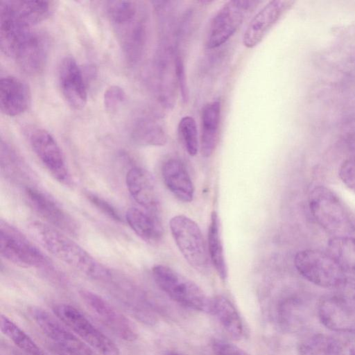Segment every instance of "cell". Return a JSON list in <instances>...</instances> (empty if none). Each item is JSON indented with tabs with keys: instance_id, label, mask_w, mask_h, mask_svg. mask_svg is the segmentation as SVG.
<instances>
[{
	"instance_id": "484cf974",
	"label": "cell",
	"mask_w": 355,
	"mask_h": 355,
	"mask_svg": "<svg viewBox=\"0 0 355 355\" xmlns=\"http://www.w3.org/2000/svg\"><path fill=\"white\" fill-rule=\"evenodd\" d=\"M232 338L239 339L243 332L240 315L232 303L223 296L211 298V312Z\"/></svg>"
},
{
	"instance_id": "4dcf8cb0",
	"label": "cell",
	"mask_w": 355,
	"mask_h": 355,
	"mask_svg": "<svg viewBox=\"0 0 355 355\" xmlns=\"http://www.w3.org/2000/svg\"><path fill=\"white\" fill-rule=\"evenodd\" d=\"M304 311V303L300 299H287L279 308V322L286 329H296L302 323Z\"/></svg>"
},
{
	"instance_id": "ac0fdd59",
	"label": "cell",
	"mask_w": 355,
	"mask_h": 355,
	"mask_svg": "<svg viewBox=\"0 0 355 355\" xmlns=\"http://www.w3.org/2000/svg\"><path fill=\"white\" fill-rule=\"evenodd\" d=\"M127 189L132 197L143 209L157 214L159 200L154 179L145 168L135 166L126 174Z\"/></svg>"
},
{
	"instance_id": "2e32d148",
	"label": "cell",
	"mask_w": 355,
	"mask_h": 355,
	"mask_svg": "<svg viewBox=\"0 0 355 355\" xmlns=\"http://www.w3.org/2000/svg\"><path fill=\"white\" fill-rule=\"evenodd\" d=\"M26 196L33 209L53 227L71 235L78 234L79 228L76 220L48 195L28 187Z\"/></svg>"
},
{
	"instance_id": "d590c367",
	"label": "cell",
	"mask_w": 355,
	"mask_h": 355,
	"mask_svg": "<svg viewBox=\"0 0 355 355\" xmlns=\"http://www.w3.org/2000/svg\"><path fill=\"white\" fill-rule=\"evenodd\" d=\"M86 196L92 204L107 217L116 222L122 221L119 213L109 202L92 193L87 192Z\"/></svg>"
},
{
	"instance_id": "30bf717a",
	"label": "cell",
	"mask_w": 355,
	"mask_h": 355,
	"mask_svg": "<svg viewBox=\"0 0 355 355\" xmlns=\"http://www.w3.org/2000/svg\"><path fill=\"white\" fill-rule=\"evenodd\" d=\"M26 135L33 152L54 178L70 184L71 176L63 153L51 134L42 128L32 126Z\"/></svg>"
},
{
	"instance_id": "1f68e13d",
	"label": "cell",
	"mask_w": 355,
	"mask_h": 355,
	"mask_svg": "<svg viewBox=\"0 0 355 355\" xmlns=\"http://www.w3.org/2000/svg\"><path fill=\"white\" fill-rule=\"evenodd\" d=\"M178 133L188 154L195 156L200 148L195 119L190 116L182 117L178 123Z\"/></svg>"
},
{
	"instance_id": "44dd1931",
	"label": "cell",
	"mask_w": 355,
	"mask_h": 355,
	"mask_svg": "<svg viewBox=\"0 0 355 355\" xmlns=\"http://www.w3.org/2000/svg\"><path fill=\"white\" fill-rule=\"evenodd\" d=\"M31 103V92L27 85L19 78L7 76L0 80V108L8 116L23 114Z\"/></svg>"
},
{
	"instance_id": "4fadbf2b",
	"label": "cell",
	"mask_w": 355,
	"mask_h": 355,
	"mask_svg": "<svg viewBox=\"0 0 355 355\" xmlns=\"http://www.w3.org/2000/svg\"><path fill=\"white\" fill-rule=\"evenodd\" d=\"M79 295L86 306L114 334L125 341L137 339L135 324L104 298L87 289L80 290Z\"/></svg>"
},
{
	"instance_id": "74e56055",
	"label": "cell",
	"mask_w": 355,
	"mask_h": 355,
	"mask_svg": "<svg viewBox=\"0 0 355 355\" xmlns=\"http://www.w3.org/2000/svg\"><path fill=\"white\" fill-rule=\"evenodd\" d=\"M175 68L178 87L183 101L188 100V87L183 59L180 52L175 51Z\"/></svg>"
},
{
	"instance_id": "9a60e30c",
	"label": "cell",
	"mask_w": 355,
	"mask_h": 355,
	"mask_svg": "<svg viewBox=\"0 0 355 355\" xmlns=\"http://www.w3.org/2000/svg\"><path fill=\"white\" fill-rule=\"evenodd\" d=\"M58 83L67 104L76 110L84 108L87 101L83 73L71 56L64 57L58 67Z\"/></svg>"
},
{
	"instance_id": "60d3db41",
	"label": "cell",
	"mask_w": 355,
	"mask_h": 355,
	"mask_svg": "<svg viewBox=\"0 0 355 355\" xmlns=\"http://www.w3.org/2000/svg\"><path fill=\"white\" fill-rule=\"evenodd\" d=\"M166 355H181V354L175 353V352H168Z\"/></svg>"
},
{
	"instance_id": "d6986e66",
	"label": "cell",
	"mask_w": 355,
	"mask_h": 355,
	"mask_svg": "<svg viewBox=\"0 0 355 355\" xmlns=\"http://www.w3.org/2000/svg\"><path fill=\"white\" fill-rule=\"evenodd\" d=\"M288 3L277 0L268 2L250 21L243 37L244 46L252 49L259 44L286 10Z\"/></svg>"
},
{
	"instance_id": "ffe728a7",
	"label": "cell",
	"mask_w": 355,
	"mask_h": 355,
	"mask_svg": "<svg viewBox=\"0 0 355 355\" xmlns=\"http://www.w3.org/2000/svg\"><path fill=\"white\" fill-rule=\"evenodd\" d=\"M53 3L49 1L6 0L0 3L5 11L16 23L26 28L45 20L52 12Z\"/></svg>"
},
{
	"instance_id": "ba28073f",
	"label": "cell",
	"mask_w": 355,
	"mask_h": 355,
	"mask_svg": "<svg viewBox=\"0 0 355 355\" xmlns=\"http://www.w3.org/2000/svg\"><path fill=\"white\" fill-rule=\"evenodd\" d=\"M294 264L305 279L324 288H334L345 277L335 260L328 253L318 250L298 252L294 258Z\"/></svg>"
},
{
	"instance_id": "d6a6232c",
	"label": "cell",
	"mask_w": 355,
	"mask_h": 355,
	"mask_svg": "<svg viewBox=\"0 0 355 355\" xmlns=\"http://www.w3.org/2000/svg\"><path fill=\"white\" fill-rule=\"evenodd\" d=\"M125 92L119 85H111L103 95V103L106 111L110 114L116 113L125 100Z\"/></svg>"
},
{
	"instance_id": "e575fe53",
	"label": "cell",
	"mask_w": 355,
	"mask_h": 355,
	"mask_svg": "<svg viewBox=\"0 0 355 355\" xmlns=\"http://www.w3.org/2000/svg\"><path fill=\"white\" fill-rule=\"evenodd\" d=\"M334 288L335 295L355 306V277L345 276Z\"/></svg>"
},
{
	"instance_id": "7c38bea8",
	"label": "cell",
	"mask_w": 355,
	"mask_h": 355,
	"mask_svg": "<svg viewBox=\"0 0 355 355\" xmlns=\"http://www.w3.org/2000/svg\"><path fill=\"white\" fill-rule=\"evenodd\" d=\"M29 311L34 322L58 348L73 355L92 354L90 347L56 316L37 306L31 307Z\"/></svg>"
},
{
	"instance_id": "7402d4cb",
	"label": "cell",
	"mask_w": 355,
	"mask_h": 355,
	"mask_svg": "<svg viewBox=\"0 0 355 355\" xmlns=\"http://www.w3.org/2000/svg\"><path fill=\"white\" fill-rule=\"evenodd\" d=\"M162 175L168 189L180 200L190 202L194 197V185L184 163L177 158L167 159Z\"/></svg>"
},
{
	"instance_id": "4316f807",
	"label": "cell",
	"mask_w": 355,
	"mask_h": 355,
	"mask_svg": "<svg viewBox=\"0 0 355 355\" xmlns=\"http://www.w3.org/2000/svg\"><path fill=\"white\" fill-rule=\"evenodd\" d=\"M207 250L209 259L222 280L227 277L228 270L220 235L218 214L212 211L207 233Z\"/></svg>"
},
{
	"instance_id": "7a4b0ae2",
	"label": "cell",
	"mask_w": 355,
	"mask_h": 355,
	"mask_svg": "<svg viewBox=\"0 0 355 355\" xmlns=\"http://www.w3.org/2000/svg\"><path fill=\"white\" fill-rule=\"evenodd\" d=\"M30 230L49 252L76 270L94 279L110 277L103 265L63 232L38 221L30 225Z\"/></svg>"
},
{
	"instance_id": "277c9868",
	"label": "cell",
	"mask_w": 355,
	"mask_h": 355,
	"mask_svg": "<svg viewBox=\"0 0 355 355\" xmlns=\"http://www.w3.org/2000/svg\"><path fill=\"white\" fill-rule=\"evenodd\" d=\"M152 275L159 288L173 300L185 307L210 313L211 298L195 282L162 264L154 266Z\"/></svg>"
},
{
	"instance_id": "83f0119b",
	"label": "cell",
	"mask_w": 355,
	"mask_h": 355,
	"mask_svg": "<svg viewBox=\"0 0 355 355\" xmlns=\"http://www.w3.org/2000/svg\"><path fill=\"white\" fill-rule=\"evenodd\" d=\"M327 253L343 272L355 274V238L336 236L327 243Z\"/></svg>"
},
{
	"instance_id": "9c48e42d",
	"label": "cell",
	"mask_w": 355,
	"mask_h": 355,
	"mask_svg": "<svg viewBox=\"0 0 355 355\" xmlns=\"http://www.w3.org/2000/svg\"><path fill=\"white\" fill-rule=\"evenodd\" d=\"M0 253L2 257L24 268H40L47 264L42 252L19 230L1 221Z\"/></svg>"
},
{
	"instance_id": "f1b7e54d",
	"label": "cell",
	"mask_w": 355,
	"mask_h": 355,
	"mask_svg": "<svg viewBox=\"0 0 355 355\" xmlns=\"http://www.w3.org/2000/svg\"><path fill=\"white\" fill-rule=\"evenodd\" d=\"M1 333L18 348L28 355H45L42 349L18 325L6 315L0 317Z\"/></svg>"
},
{
	"instance_id": "836d02e7",
	"label": "cell",
	"mask_w": 355,
	"mask_h": 355,
	"mask_svg": "<svg viewBox=\"0 0 355 355\" xmlns=\"http://www.w3.org/2000/svg\"><path fill=\"white\" fill-rule=\"evenodd\" d=\"M334 336L338 355H355V329L338 331Z\"/></svg>"
},
{
	"instance_id": "5bb4252c",
	"label": "cell",
	"mask_w": 355,
	"mask_h": 355,
	"mask_svg": "<svg viewBox=\"0 0 355 355\" xmlns=\"http://www.w3.org/2000/svg\"><path fill=\"white\" fill-rule=\"evenodd\" d=\"M48 53L46 37L42 33L32 30L19 42L11 57L24 73L35 76L44 70Z\"/></svg>"
},
{
	"instance_id": "8d00e7d4",
	"label": "cell",
	"mask_w": 355,
	"mask_h": 355,
	"mask_svg": "<svg viewBox=\"0 0 355 355\" xmlns=\"http://www.w3.org/2000/svg\"><path fill=\"white\" fill-rule=\"evenodd\" d=\"M339 176L345 185L355 191V155L343 162L339 169Z\"/></svg>"
},
{
	"instance_id": "8992f818",
	"label": "cell",
	"mask_w": 355,
	"mask_h": 355,
	"mask_svg": "<svg viewBox=\"0 0 355 355\" xmlns=\"http://www.w3.org/2000/svg\"><path fill=\"white\" fill-rule=\"evenodd\" d=\"M53 312L84 343L101 355H120L115 343L76 307L67 304H56L53 306Z\"/></svg>"
},
{
	"instance_id": "f546056e",
	"label": "cell",
	"mask_w": 355,
	"mask_h": 355,
	"mask_svg": "<svg viewBox=\"0 0 355 355\" xmlns=\"http://www.w3.org/2000/svg\"><path fill=\"white\" fill-rule=\"evenodd\" d=\"M298 350L300 355H338L334 334L312 335L301 342Z\"/></svg>"
},
{
	"instance_id": "d4e9b609",
	"label": "cell",
	"mask_w": 355,
	"mask_h": 355,
	"mask_svg": "<svg viewBox=\"0 0 355 355\" xmlns=\"http://www.w3.org/2000/svg\"><path fill=\"white\" fill-rule=\"evenodd\" d=\"M130 134L133 141L140 146H161L167 142L162 124L157 118L148 115L140 116L133 123Z\"/></svg>"
},
{
	"instance_id": "52a82bcc",
	"label": "cell",
	"mask_w": 355,
	"mask_h": 355,
	"mask_svg": "<svg viewBox=\"0 0 355 355\" xmlns=\"http://www.w3.org/2000/svg\"><path fill=\"white\" fill-rule=\"evenodd\" d=\"M153 85L160 103L172 108L176 101L178 80L174 42L159 39L153 62Z\"/></svg>"
},
{
	"instance_id": "cb8c5ba5",
	"label": "cell",
	"mask_w": 355,
	"mask_h": 355,
	"mask_svg": "<svg viewBox=\"0 0 355 355\" xmlns=\"http://www.w3.org/2000/svg\"><path fill=\"white\" fill-rule=\"evenodd\" d=\"M220 112V102L218 100L207 103L202 108L200 149L204 157H210L218 144Z\"/></svg>"
},
{
	"instance_id": "603a6c76",
	"label": "cell",
	"mask_w": 355,
	"mask_h": 355,
	"mask_svg": "<svg viewBox=\"0 0 355 355\" xmlns=\"http://www.w3.org/2000/svg\"><path fill=\"white\" fill-rule=\"evenodd\" d=\"M125 220L134 232L146 242L157 243L162 240L164 229L157 214L130 207L126 211Z\"/></svg>"
},
{
	"instance_id": "e0dca14e",
	"label": "cell",
	"mask_w": 355,
	"mask_h": 355,
	"mask_svg": "<svg viewBox=\"0 0 355 355\" xmlns=\"http://www.w3.org/2000/svg\"><path fill=\"white\" fill-rule=\"evenodd\" d=\"M318 315L323 325L336 332L355 327V306L334 293L320 300Z\"/></svg>"
},
{
	"instance_id": "6da1fadb",
	"label": "cell",
	"mask_w": 355,
	"mask_h": 355,
	"mask_svg": "<svg viewBox=\"0 0 355 355\" xmlns=\"http://www.w3.org/2000/svg\"><path fill=\"white\" fill-rule=\"evenodd\" d=\"M105 10L125 61L130 65L137 64L148 38L146 9L136 1H108Z\"/></svg>"
},
{
	"instance_id": "3957f363",
	"label": "cell",
	"mask_w": 355,
	"mask_h": 355,
	"mask_svg": "<svg viewBox=\"0 0 355 355\" xmlns=\"http://www.w3.org/2000/svg\"><path fill=\"white\" fill-rule=\"evenodd\" d=\"M309 205L317 223L329 234L348 236L355 231V220L338 196L330 189L318 186L311 192Z\"/></svg>"
},
{
	"instance_id": "ab89813d",
	"label": "cell",
	"mask_w": 355,
	"mask_h": 355,
	"mask_svg": "<svg viewBox=\"0 0 355 355\" xmlns=\"http://www.w3.org/2000/svg\"><path fill=\"white\" fill-rule=\"evenodd\" d=\"M58 350L56 352L58 355H73V354H70L66 351H64L60 348H58Z\"/></svg>"
},
{
	"instance_id": "5b68a950",
	"label": "cell",
	"mask_w": 355,
	"mask_h": 355,
	"mask_svg": "<svg viewBox=\"0 0 355 355\" xmlns=\"http://www.w3.org/2000/svg\"><path fill=\"white\" fill-rule=\"evenodd\" d=\"M169 227L175 243L185 260L200 272H209L211 261L198 225L184 215H177L171 219Z\"/></svg>"
},
{
	"instance_id": "f35d334b",
	"label": "cell",
	"mask_w": 355,
	"mask_h": 355,
	"mask_svg": "<svg viewBox=\"0 0 355 355\" xmlns=\"http://www.w3.org/2000/svg\"><path fill=\"white\" fill-rule=\"evenodd\" d=\"M212 349L216 355H249L240 347L222 340H214Z\"/></svg>"
},
{
	"instance_id": "8fae6325",
	"label": "cell",
	"mask_w": 355,
	"mask_h": 355,
	"mask_svg": "<svg viewBox=\"0 0 355 355\" xmlns=\"http://www.w3.org/2000/svg\"><path fill=\"white\" fill-rule=\"evenodd\" d=\"M259 1H229L214 17L208 32L207 47L216 49L225 43L242 24L248 12Z\"/></svg>"
}]
</instances>
